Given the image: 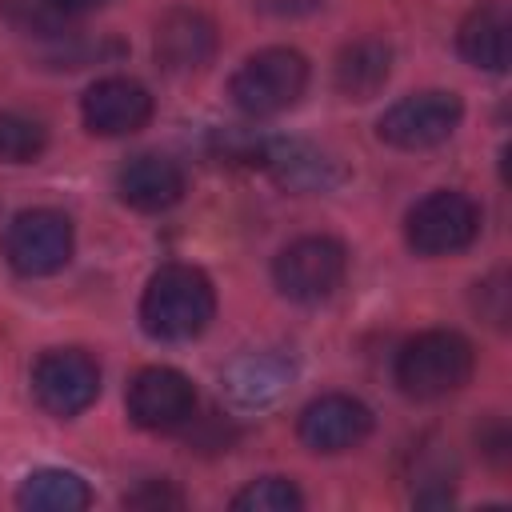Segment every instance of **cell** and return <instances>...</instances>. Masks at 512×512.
I'll use <instances>...</instances> for the list:
<instances>
[{"mask_svg": "<svg viewBox=\"0 0 512 512\" xmlns=\"http://www.w3.org/2000/svg\"><path fill=\"white\" fill-rule=\"evenodd\" d=\"M100 4H108V0H48V8H56L64 16H80V12H92Z\"/></svg>", "mask_w": 512, "mask_h": 512, "instance_id": "obj_22", "label": "cell"}, {"mask_svg": "<svg viewBox=\"0 0 512 512\" xmlns=\"http://www.w3.org/2000/svg\"><path fill=\"white\" fill-rule=\"evenodd\" d=\"M456 44H460V56L472 68L504 72L508 68V16L496 4L468 12L460 32H456Z\"/></svg>", "mask_w": 512, "mask_h": 512, "instance_id": "obj_17", "label": "cell"}, {"mask_svg": "<svg viewBox=\"0 0 512 512\" xmlns=\"http://www.w3.org/2000/svg\"><path fill=\"white\" fill-rule=\"evenodd\" d=\"M124 404H128V416L136 428H148V432H176L192 420L196 412V388L184 372L176 368H140L124 392Z\"/></svg>", "mask_w": 512, "mask_h": 512, "instance_id": "obj_9", "label": "cell"}, {"mask_svg": "<svg viewBox=\"0 0 512 512\" xmlns=\"http://www.w3.org/2000/svg\"><path fill=\"white\" fill-rule=\"evenodd\" d=\"M4 256L20 276H52L72 260V220L56 208L16 212L4 228Z\"/></svg>", "mask_w": 512, "mask_h": 512, "instance_id": "obj_6", "label": "cell"}, {"mask_svg": "<svg viewBox=\"0 0 512 512\" xmlns=\"http://www.w3.org/2000/svg\"><path fill=\"white\" fill-rule=\"evenodd\" d=\"M156 60L168 72H196L216 52V24L196 8H172L156 24Z\"/></svg>", "mask_w": 512, "mask_h": 512, "instance_id": "obj_12", "label": "cell"}, {"mask_svg": "<svg viewBox=\"0 0 512 512\" xmlns=\"http://www.w3.org/2000/svg\"><path fill=\"white\" fill-rule=\"evenodd\" d=\"M16 504L28 508V512H80L92 504V492L88 484L68 472V468H36L20 492H16Z\"/></svg>", "mask_w": 512, "mask_h": 512, "instance_id": "obj_18", "label": "cell"}, {"mask_svg": "<svg viewBox=\"0 0 512 512\" xmlns=\"http://www.w3.org/2000/svg\"><path fill=\"white\" fill-rule=\"evenodd\" d=\"M48 148V132L40 120L20 112H0V160L8 164H32Z\"/></svg>", "mask_w": 512, "mask_h": 512, "instance_id": "obj_19", "label": "cell"}, {"mask_svg": "<svg viewBox=\"0 0 512 512\" xmlns=\"http://www.w3.org/2000/svg\"><path fill=\"white\" fill-rule=\"evenodd\" d=\"M232 508L236 512H300L304 508V496L284 476H260L244 492L232 496Z\"/></svg>", "mask_w": 512, "mask_h": 512, "instance_id": "obj_20", "label": "cell"}, {"mask_svg": "<svg viewBox=\"0 0 512 512\" xmlns=\"http://www.w3.org/2000/svg\"><path fill=\"white\" fill-rule=\"evenodd\" d=\"M116 192L136 212H164L184 196V172L168 156L140 152L116 172Z\"/></svg>", "mask_w": 512, "mask_h": 512, "instance_id": "obj_13", "label": "cell"}, {"mask_svg": "<svg viewBox=\"0 0 512 512\" xmlns=\"http://www.w3.org/2000/svg\"><path fill=\"white\" fill-rule=\"evenodd\" d=\"M460 116H464V104L456 92L428 88V92L396 100L380 116V140L392 148H404V152H424V148L444 144L456 132Z\"/></svg>", "mask_w": 512, "mask_h": 512, "instance_id": "obj_7", "label": "cell"}, {"mask_svg": "<svg viewBox=\"0 0 512 512\" xmlns=\"http://www.w3.org/2000/svg\"><path fill=\"white\" fill-rule=\"evenodd\" d=\"M128 504H180V496H176V492H164V484H160V488H156V484H148L144 492L128 496Z\"/></svg>", "mask_w": 512, "mask_h": 512, "instance_id": "obj_21", "label": "cell"}, {"mask_svg": "<svg viewBox=\"0 0 512 512\" xmlns=\"http://www.w3.org/2000/svg\"><path fill=\"white\" fill-rule=\"evenodd\" d=\"M304 448L312 452H348L356 444L368 440L372 432V408L356 396H344V392H328V396H316L304 412H300V424H296Z\"/></svg>", "mask_w": 512, "mask_h": 512, "instance_id": "obj_10", "label": "cell"}, {"mask_svg": "<svg viewBox=\"0 0 512 512\" xmlns=\"http://www.w3.org/2000/svg\"><path fill=\"white\" fill-rule=\"evenodd\" d=\"M472 368H476L472 344L448 328L420 332L396 352V384L412 400H440L460 392L472 380Z\"/></svg>", "mask_w": 512, "mask_h": 512, "instance_id": "obj_2", "label": "cell"}, {"mask_svg": "<svg viewBox=\"0 0 512 512\" xmlns=\"http://www.w3.org/2000/svg\"><path fill=\"white\" fill-rule=\"evenodd\" d=\"M344 272H348V252L332 236H300L272 264L276 288L296 304L328 300L344 284Z\"/></svg>", "mask_w": 512, "mask_h": 512, "instance_id": "obj_5", "label": "cell"}, {"mask_svg": "<svg viewBox=\"0 0 512 512\" xmlns=\"http://www.w3.org/2000/svg\"><path fill=\"white\" fill-rule=\"evenodd\" d=\"M212 312H216L212 280L192 264L160 268L140 296V324L152 340H164V344L200 336L208 328Z\"/></svg>", "mask_w": 512, "mask_h": 512, "instance_id": "obj_1", "label": "cell"}, {"mask_svg": "<svg viewBox=\"0 0 512 512\" xmlns=\"http://www.w3.org/2000/svg\"><path fill=\"white\" fill-rule=\"evenodd\" d=\"M264 164L272 168V176L292 188V192H324L340 180V168L332 156H324L320 148L312 144H300V140H288V144H272L264 148Z\"/></svg>", "mask_w": 512, "mask_h": 512, "instance_id": "obj_15", "label": "cell"}, {"mask_svg": "<svg viewBox=\"0 0 512 512\" xmlns=\"http://www.w3.org/2000/svg\"><path fill=\"white\" fill-rule=\"evenodd\" d=\"M304 84L308 60L296 48H260L236 68L228 92L244 116H276L304 96Z\"/></svg>", "mask_w": 512, "mask_h": 512, "instance_id": "obj_3", "label": "cell"}, {"mask_svg": "<svg viewBox=\"0 0 512 512\" xmlns=\"http://www.w3.org/2000/svg\"><path fill=\"white\" fill-rule=\"evenodd\" d=\"M292 376H296V368H292L288 356H280V352H248L228 368L224 384H228V396L236 404L260 408V404H272L292 384Z\"/></svg>", "mask_w": 512, "mask_h": 512, "instance_id": "obj_14", "label": "cell"}, {"mask_svg": "<svg viewBox=\"0 0 512 512\" xmlns=\"http://www.w3.org/2000/svg\"><path fill=\"white\" fill-rule=\"evenodd\" d=\"M32 392L40 408L52 416H80L100 392V368L80 348H52L32 368Z\"/></svg>", "mask_w": 512, "mask_h": 512, "instance_id": "obj_8", "label": "cell"}, {"mask_svg": "<svg viewBox=\"0 0 512 512\" xmlns=\"http://www.w3.org/2000/svg\"><path fill=\"white\" fill-rule=\"evenodd\" d=\"M480 232V208L472 196L440 188L428 192L420 204H412L408 220H404V236L408 248L420 256H452L464 252Z\"/></svg>", "mask_w": 512, "mask_h": 512, "instance_id": "obj_4", "label": "cell"}, {"mask_svg": "<svg viewBox=\"0 0 512 512\" xmlns=\"http://www.w3.org/2000/svg\"><path fill=\"white\" fill-rule=\"evenodd\" d=\"M392 76V48L384 40H352L340 56H336V88L348 100H368L376 96Z\"/></svg>", "mask_w": 512, "mask_h": 512, "instance_id": "obj_16", "label": "cell"}, {"mask_svg": "<svg viewBox=\"0 0 512 512\" xmlns=\"http://www.w3.org/2000/svg\"><path fill=\"white\" fill-rule=\"evenodd\" d=\"M80 116H84L88 132H96V136H128V132L148 124L152 96H148V88L140 80L108 76V80H96L84 92Z\"/></svg>", "mask_w": 512, "mask_h": 512, "instance_id": "obj_11", "label": "cell"}]
</instances>
